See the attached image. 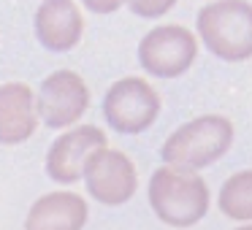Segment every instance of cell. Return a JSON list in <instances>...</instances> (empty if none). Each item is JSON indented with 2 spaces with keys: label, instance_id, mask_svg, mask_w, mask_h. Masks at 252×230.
<instances>
[{
  "label": "cell",
  "instance_id": "15",
  "mask_svg": "<svg viewBox=\"0 0 252 230\" xmlns=\"http://www.w3.org/2000/svg\"><path fill=\"white\" fill-rule=\"evenodd\" d=\"M236 230H252V225H241V228H236Z\"/></svg>",
  "mask_w": 252,
  "mask_h": 230
},
{
  "label": "cell",
  "instance_id": "3",
  "mask_svg": "<svg viewBox=\"0 0 252 230\" xmlns=\"http://www.w3.org/2000/svg\"><path fill=\"white\" fill-rule=\"evenodd\" d=\"M198 33L212 55L228 62L252 57V6L247 0H217L201 8Z\"/></svg>",
  "mask_w": 252,
  "mask_h": 230
},
{
  "label": "cell",
  "instance_id": "13",
  "mask_svg": "<svg viewBox=\"0 0 252 230\" xmlns=\"http://www.w3.org/2000/svg\"><path fill=\"white\" fill-rule=\"evenodd\" d=\"M127 8L138 17H147V19H155V17H163L165 11L176 6V0H125Z\"/></svg>",
  "mask_w": 252,
  "mask_h": 230
},
{
  "label": "cell",
  "instance_id": "10",
  "mask_svg": "<svg viewBox=\"0 0 252 230\" xmlns=\"http://www.w3.org/2000/svg\"><path fill=\"white\" fill-rule=\"evenodd\" d=\"M38 127V106L28 84H0V144H25Z\"/></svg>",
  "mask_w": 252,
  "mask_h": 230
},
{
  "label": "cell",
  "instance_id": "12",
  "mask_svg": "<svg viewBox=\"0 0 252 230\" xmlns=\"http://www.w3.org/2000/svg\"><path fill=\"white\" fill-rule=\"evenodd\" d=\"M220 211L239 222H252V171H239L222 184Z\"/></svg>",
  "mask_w": 252,
  "mask_h": 230
},
{
  "label": "cell",
  "instance_id": "6",
  "mask_svg": "<svg viewBox=\"0 0 252 230\" xmlns=\"http://www.w3.org/2000/svg\"><path fill=\"white\" fill-rule=\"evenodd\" d=\"M84 181H87L90 195L103 206H122L136 195L138 176L136 165L127 154L117 149H98L90 157L84 168Z\"/></svg>",
  "mask_w": 252,
  "mask_h": 230
},
{
  "label": "cell",
  "instance_id": "11",
  "mask_svg": "<svg viewBox=\"0 0 252 230\" xmlns=\"http://www.w3.org/2000/svg\"><path fill=\"white\" fill-rule=\"evenodd\" d=\"M87 203L76 192H49L30 206L25 230H82Z\"/></svg>",
  "mask_w": 252,
  "mask_h": 230
},
{
  "label": "cell",
  "instance_id": "2",
  "mask_svg": "<svg viewBox=\"0 0 252 230\" xmlns=\"http://www.w3.org/2000/svg\"><path fill=\"white\" fill-rule=\"evenodd\" d=\"M233 144V125L228 116L209 114L182 125L174 130L165 144L160 146V154L168 165H179L187 171H198L217 163Z\"/></svg>",
  "mask_w": 252,
  "mask_h": 230
},
{
  "label": "cell",
  "instance_id": "9",
  "mask_svg": "<svg viewBox=\"0 0 252 230\" xmlns=\"http://www.w3.org/2000/svg\"><path fill=\"white\" fill-rule=\"evenodd\" d=\"M84 33V19L73 0H44L35 11V38L49 52H71Z\"/></svg>",
  "mask_w": 252,
  "mask_h": 230
},
{
  "label": "cell",
  "instance_id": "7",
  "mask_svg": "<svg viewBox=\"0 0 252 230\" xmlns=\"http://www.w3.org/2000/svg\"><path fill=\"white\" fill-rule=\"evenodd\" d=\"M90 89L84 79L73 71H57L41 82L38 116L49 127H68L87 111Z\"/></svg>",
  "mask_w": 252,
  "mask_h": 230
},
{
  "label": "cell",
  "instance_id": "14",
  "mask_svg": "<svg viewBox=\"0 0 252 230\" xmlns=\"http://www.w3.org/2000/svg\"><path fill=\"white\" fill-rule=\"evenodd\" d=\"M82 3L95 14H114L122 6V0H82Z\"/></svg>",
  "mask_w": 252,
  "mask_h": 230
},
{
  "label": "cell",
  "instance_id": "4",
  "mask_svg": "<svg viewBox=\"0 0 252 230\" xmlns=\"http://www.w3.org/2000/svg\"><path fill=\"white\" fill-rule=\"evenodd\" d=\"M160 114V95L149 82L138 76L120 79L103 98V116L117 133L136 136L155 125Z\"/></svg>",
  "mask_w": 252,
  "mask_h": 230
},
{
  "label": "cell",
  "instance_id": "5",
  "mask_svg": "<svg viewBox=\"0 0 252 230\" xmlns=\"http://www.w3.org/2000/svg\"><path fill=\"white\" fill-rule=\"evenodd\" d=\"M198 55L195 35L182 25L152 28L138 44V62L147 73L160 79H176L192 65Z\"/></svg>",
  "mask_w": 252,
  "mask_h": 230
},
{
  "label": "cell",
  "instance_id": "8",
  "mask_svg": "<svg viewBox=\"0 0 252 230\" xmlns=\"http://www.w3.org/2000/svg\"><path fill=\"white\" fill-rule=\"evenodd\" d=\"M98 149H106V133L95 125H79L76 130H68L49 146L46 173L55 181L73 184L84 176L90 157Z\"/></svg>",
  "mask_w": 252,
  "mask_h": 230
},
{
  "label": "cell",
  "instance_id": "1",
  "mask_svg": "<svg viewBox=\"0 0 252 230\" xmlns=\"http://www.w3.org/2000/svg\"><path fill=\"white\" fill-rule=\"evenodd\" d=\"M149 203L171 228H190L209 211V184L179 165H163L149 179Z\"/></svg>",
  "mask_w": 252,
  "mask_h": 230
}]
</instances>
